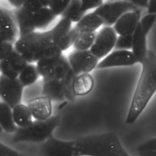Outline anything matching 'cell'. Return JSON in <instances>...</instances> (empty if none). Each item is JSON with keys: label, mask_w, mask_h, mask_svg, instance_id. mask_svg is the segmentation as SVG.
<instances>
[{"label": "cell", "mask_w": 156, "mask_h": 156, "mask_svg": "<svg viewBox=\"0 0 156 156\" xmlns=\"http://www.w3.org/2000/svg\"><path fill=\"white\" fill-rule=\"evenodd\" d=\"M141 64L140 76L126 119L127 124H132L136 121L156 92V53L148 50Z\"/></svg>", "instance_id": "obj_1"}, {"label": "cell", "mask_w": 156, "mask_h": 156, "mask_svg": "<svg viewBox=\"0 0 156 156\" xmlns=\"http://www.w3.org/2000/svg\"><path fill=\"white\" fill-rule=\"evenodd\" d=\"M74 156H130L118 134L108 132L74 140Z\"/></svg>", "instance_id": "obj_2"}, {"label": "cell", "mask_w": 156, "mask_h": 156, "mask_svg": "<svg viewBox=\"0 0 156 156\" xmlns=\"http://www.w3.org/2000/svg\"><path fill=\"white\" fill-rule=\"evenodd\" d=\"M53 43L50 30L35 31L24 37H18L14 43V49L28 62L37 63L40 60L48 46Z\"/></svg>", "instance_id": "obj_3"}, {"label": "cell", "mask_w": 156, "mask_h": 156, "mask_svg": "<svg viewBox=\"0 0 156 156\" xmlns=\"http://www.w3.org/2000/svg\"><path fill=\"white\" fill-rule=\"evenodd\" d=\"M60 121L58 116H51L46 120H35L26 127H18L13 133L12 141L16 143H43L52 136Z\"/></svg>", "instance_id": "obj_4"}, {"label": "cell", "mask_w": 156, "mask_h": 156, "mask_svg": "<svg viewBox=\"0 0 156 156\" xmlns=\"http://www.w3.org/2000/svg\"><path fill=\"white\" fill-rule=\"evenodd\" d=\"M138 9L130 1H109L103 2L93 12L100 17L105 26H111L124 13Z\"/></svg>", "instance_id": "obj_5"}, {"label": "cell", "mask_w": 156, "mask_h": 156, "mask_svg": "<svg viewBox=\"0 0 156 156\" xmlns=\"http://www.w3.org/2000/svg\"><path fill=\"white\" fill-rule=\"evenodd\" d=\"M116 33L113 28L105 26L98 33L90 51L99 60L107 56L115 46Z\"/></svg>", "instance_id": "obj_6"}, {"label": "cell", "mask_w": 156, "mask_h": 156, "mask_svg": "<svg viewBox=\"0 0 156 156\" xmlns=\"http://www.w3.org/2000/svg\"><path fill=\"white\" fill-rule=\"evenodd\" d=\"M23 88L18 78L0 75V98L12 108L21 103Z\"/></svg>", "instance_id": "obj_7"}, {"label": "cell", "mask_w": 156, "mask_h": 156, "mask_svg": "<svg viewBox=\"0 0 156 156\" xmlns=\"http://www.w3.org/2000/svg\"><path fill=\"white\" fill-rule=\"evenodd\" d=\"M67 59L72 70L77 75L89 73L97 67L99 63V59L90 50H74L69 53Z\"/></svg>", "instance_id": "obj_8"}, {"label": "cell", "mask_w": 156, "mask_h": 156, "mask_svg": "<svg viewBox=\"0 0 156 156\" xmlns=\"http://www.w3.org/2000/svg\"><path fill=\"white\" fill-rule=\"evenodd\" d=\"M74 141H63L54 136L41 143L40 156H74Z\"/></svg>", "instance_id": "obj_9"}, {"label": "cell", "mask_w": 156, "mask_h": 156, "mask_svg": "<svg viewBox=\"0 0 156 156\" xmlns=\"http://www.w3.org/2000/svg\"><path fill=\"white\" fill-rule=\"evenodd\" d=\"M28 62L14 49L5 59L0 61V73L10 78H18Z\"/></svg>", "instance_id": "obj_10"}, {"label": "cell", "mask_w": 156, "mask_h": 156, "mask_svg": "<svg viewBox=\"0 0 156 156\" xmlns=\"http://www.w3.org/2000/svg\"><path fill=\"white\" fill-rule=\"evenodd\" d=\"M2 14L0 18V35L2 41L14 45L19 35L18 26L12 11L1 7Z\"/></svg>", "instance_id": "obj_11"}, {"label": "cell", "mask_w": 156, "mask_h": 156, "mask_svg": "<svg viewBox=\"0 0 156 156\" xmlns=\"http://www.w3.org/2000/svg\"><path fill=\"white\" fill-rule=\"evenodd\" d=\"M136 61L132 51L117 50L112 51L99 62L98 69H105L118 66H132Z\"/></svg>", "instance_id": "obj_12"}, {"label": "cell", "mask_w": 156, "mask_h": 156, "mask_svg": "<svg viewBox=\"0 0 156 156\" xmlns=\"http://www.w3.org/2000/svg\"><path fill=\"white\" fill-rule=\"evenodd\" d=\"M139 9L122 15L115 23L113 29L119 35H132L140 21Z\"/></svg>", "instance_id": "obj_13"}, {"label": "cell", "mask_w": 156, "mask_h": 156, "mask_svg": "<svg viewBox=\"0 0 156 156\" xmlns=\"http://www.w3.org/2000/svg\"><path fill=\"white\" fill-rule=\"evenodd\" d=\"M52 102L48 97L41 95L30 99L27 106L32 117L38 121L46 120L51 117Z\"/></svg>", "instance_id": "obj_14"}, {"label": "cell", "mask_w": 156, "mask_h": 156, "mask_svg": "<svg viewBox=\"0 0 156 156\" xmlns=\"http://www.w3.org/2000/svg\"><path fill=\"white\" fill-rule=\"evenodd\" d=\"M12 13L18 26L19 37L26 36L35 32L36 28L34 23V13L23 7L19 9H14L12 10Z\"/></svg>", "instance_id": "obj_15"}, {"label": "cell", "mask_w": 156, "mask_h": 156, "mask_svg": "<svg viewBox=\"0 0 156 156\" xmlns=\"http://www.w3.org/2000/svg\"><path fill=\"white\" fill-rule=\"evenodd\" d=\"M41 95L49 98L52 102H63L65 97V94L62 83L60 80L49 79L43 80Z\"/></svg>", "instance_id": "obj_16"}, {"label": "cell", "mask_w": 156, "mask_h": 156, "mask_svg": "<svg viewBox=\"0 0 156 156\" xmlns=\"http://www.w3.org/2000/svg\"><path fill=\"white\" fill-rule=\"evenodd\" d=\"M132 50L136 62L141 64L146 57L148 50L147 49L146 35L142 31L140 23L132 34Z\"/></svg>", "instance_id": "obj_17"}, {"label": "cell", "mask_w": 156, "mask_h": 156, "mask_svg": "<svg viewBox=\"0 0 156 156\" xmlns=\"http://www.w3.org/2000/svg\"><path fill=\"white\" fill-rule=\"evenodd\" d=\"M103 24V21L93 12L85 14L75 25L79 32H95Z\"/></svg>", "instance_id": "obj_18"}, {"label": "cell", "mask_w": 156, "mask_h": 156, "mask_svg": "<svg viewBox=\"0 0 156 156\" xmlns=\"http://www.w3.org/2000/svg\"><path fill=\"white\" fill-rule=\"evenodd\" d=\"M94 84V79L90 73L78 75L73 83V93L75 96L85 95L92 91Z\"/></svg>", "instance_id": "obj_19"}, {"label": "cell", "mask_w": 156, "mask_h": 156, "mask_svg": "<svg viewBox=\"0 0 156 156\" xmlns=\"http://www.w3.org/2000/svg\"><path fill=\"white\" fill-rule=\"evenodd\" d=\"M0 127L8 133H14L18 128L13 119L12 108L3 102H0Z\"/></svg>", "instance_id": "obj_20"}, {"label": "cell", "mask_w": 156, "mask_h": 156, "mask_svg": "<svg viewBox=\"0 0 156 156\" xmlns=\"http://www.w3.org/2000/svg\"><path fill=\"white\" fill-rule=\"evenodd\" d=\"M12 115L14 122L18 127H26L33 122L31 113L24 104L20 103L12 108Z\"/></svg>", "instance_id": "obj_21"}, {"label": "cell", "mask_w": 156, "mask_h": 156, "mask_svg": "<svg viewBox=\"0 0 156 156\" xmlns=\"http://www.w3.org/2000/svg\"><path fill=\"white\" fill-rule=\"evenodd\" d=\"M57 16L48 7H43L34 13L36 29H44L55 20Z\"/></svg>", "instance_id": "obj_22"}, {"label": "cell", "mask_w": 156, "mask_h": 156, "mask_svg": "<svg viewBox=\"0 0 156 156\" xmlns=\"http://www.w3.org/2000/svg\"><path fill=\"white\" fill-rule=\"evenodd\" d=\"M39 76L40 75L36 65L28 63L20 73L18 79L23 87H25L35 83Z\"/></svg>", "instance_id": "obj_23"}, {"label": "cell", "mask_w": 156, "mask_h": 156, "mask_svg": "<svg viewBox=\"0 0 156 156\" xmlns=\"http://www.w3.org/2000/svg\"><path fill=\"white\" fill-rule=\"evenodd\" d=\"M96 32H79L73 45L74 50L79 51L90 50L94 43Z\"/></svg>", "instance_id": "obj_24"}, {"label": "cell", "mask_w": 156, "mask_h": 156, "mask_svg": "<svg viewBox=\"0 0 156 156\" xmlns=\"http://www.w3.org/2000/svg\"><path fill=\"white\" fill-rule=\"evenodd\" d=\"M80 6V0L70 1L68 6L61 15V17L65 18L72 23H77L85 15L82 12Z\"/></svg>", "instance_id": "obj_25"}, {"label": "cell", "mask_w": 156, "mask_h": 156, "mask_svg": "<svg viewBox=\"0 0 156 156\" xmlns=\"http://www.w3.org/2000/svg\"><path fill=\"white\" fill-rule=\"evenodd\" d=\"M71 26V21L65 18L61 17V19L54 26V27L50 29L53 43L56 44L62 37L71 30L72 28Z\"/></svg>", "instance_id": "obj_26"}, {"label": "cell", "mask_w": 156, "mask_h": 156, "mask_svg": "<svg viewBox=\"0 0 156 156\" xmlns=\"http://www.w3.org/2000/svg\"><path fill=\"white\" fill-rule=\"evenodd\" d=\"M79 34V32L75 27H74L71 28L66 35L62 37L56 44L62 52L65 51L73 45Z\"/></svg>", "instance_id": "obj_27"}, {"label": "cell", "mask_w": 156, "mask_h": 156, "mask_svg": "<svg viewBox=\"0 0 156 156\" xmlns=\"http://www.w3.org/2000/svg\"><path fill=\"white\" fill-rule=\"evenodd\" d=\"M70 1H49L48 7L52 10V12L57 17L58 15H62L68 6Z\"/></svg>", "instance_id": "obj_28"}, {"label": "cell", "mask_w": 156, "mask_h": 156, "mask_svg": "<svg viewBox=\"0 0 156 156\" xmlns=\"http://www.w3.org/2000/svg\"><path fill=\"white\" fill-rule=\"evenodd\" d=\"M156 21V13H148L144 15L140 21L142 31L146 35Z\"/></svg>", "instance_id": "obj_29"}, {"label": "cell", "mask_w": 156, "mask_h": 156, "mask_svg": "<svg viewBox=\"0 0 156 156\" xmlns=\"http://www.w3.org/2000/svg\"><path fill=\"white\" fill-rule=\"evenodd\" d=\"M132 35H119L116 40L115 48L117 50H128L132 49Z\"/></svg>", "instance_id": "obj_30"}, {"label": "cell", "mask_w": 156, "mask_h": 156, "mask_svg": "<svg viewBox=\"0 0 156 156\" xmlns=\"http://www.w3.org/2000/svg\"><path fill=\"white\" fill-rule=\"evenodd\" d=\"M103 1L101 0H82L81 1L80 9L83 13L90 9H96L103 4Z\"/></svg>", "instance_id": "obj_31"}, {"label": "cell", "mask_w": 156, "mask_h": 156, "mask_svg": "<svg viewBox=\"0 0 156 156\" xmlns=\"http://www.w3.org/2000/svg\"><path fill=\"white\" fill-rule=\"evenodd\" d=\"M138 153L156 151V138L150 139L140 144L136 149Z\"/></svg>", "instance_id": "obj_32"}, {"label": "cell", "mask_w": 156, "mask_h": 156, "mask_svg": "<svg viewBox=\"0 0 156 156\" xmlns=\"http://www.w3.org/2000/svg\"><path fill=\"white\" fill-rule=\"evenodd\" d=\"M14 50L13 44L5 41H0V61L7 58Z\"/></svg>", "instance_id": "obj_33"}, {"label": "cell", "mask_w": 156, "mask_h": 156, "mask_svg": "<svg viewBox=\"0 0 156 156\" xmlns=\"http://www.w3.org/2000/svg\"><path fill=\"white\" fill-rule=\"evenodd\" d=\"M28 11L32 13H35L41 8H43L41 1H33V0H26L24 1L23 6Z\"/></svg>", "instance_id": "obj_34"}, {"label": "cell", "mask_w": 156, "mask_h": 156, "mask_svg": "<svg viewBox=\"0 0 156 156\" xmlns=\"http://www.w3.org/2000/svg\"><path fill=\"white\" fill-rule=\"evenodd\" d=\"M0 154L7 156H19L20 153L17 152L13 149L7 146L0 141Z\"/></svg>", "instance_id": "obj_35"}, {"label": "cell", "mask_w": 156, "mask_h": 156, "mask_svg": "<svg viewBox=\"0 0 156 156\" xmlns=\"http://www.w3.org/2000/svg\"><path fill=\"white\" fill-rule=\"evenodd\" d=\"M130 2L134 4L137 8L140 7H148L149 1H143V0H132Z\"/></svg>", "instance_id": "obj_36"}, {"label": "cell", "mask_w": 156, "mask_h": 156, "mask_svg": "<svg viewBox=\"0 0 156 156\" xmlns=\"http://www.w3.org/2000/svg\"><path fill=\"white\" fill-rule=\"evenodd\" d=\"M9 4L14 7V9H19L23 6L24 0H9L8 1Z\"/></svg>", "instance_id": "obj_37"}, {"label": "cell", "mask_w": 156, "mask_h": 156, "mask_svg": "<svg viewBox=\"0 0 156 156\" xmlns=\"http://www.w3.org/2000/svg\"><path fill=\"white\" fill-rule=\"evenodd\" d=\"M147 10L149 13H156V0L149 1Z\"/></svg>", "instance_id": "obj_38"}, {"label": "cell", "mask_w": 156, "mask_h": 156, "mask_svg": "<svg viewBox=\"0 0 156 156\" xmlns=\"http://www.w3.org/2000/svg\"><path fill=\"white\" fill-rule=\"evenodd\" d=\"M138 154L140 156H156V152H144Z\"/></svg>", "instance_id": "obj_39"}, {"label": "cell", "mask_w": 156, "mask_h": 156, "mask_svg": "<svg viewBox=\"0 0 156 156\" xmlns=\"http://www.w3.org/2000/svg\"><path fill=\"white\" fill-rule=\"evenodd\" d=\"M19 156H29V155H25V154H20Z\"/></svg>", "instance_id": "obj_40"}, {"label": "cell", "mask_w": 156, "mask_h": 156, "mask_svg": "<svg viewBox=\"0 0 156 156\" xmlns=\"http://www.w3.org/2000/svg\"><path fill=\"white\" fill-rule=\"evenodd\" d=\"M1 14H2V10H1V7H0V18L1 17Z\"/></svg>", "instance_id": "obj_41"}, {"label": "cell", "mask_w": 156, "mask_h": 156, "mask_svg": "<svg viewBox=\"0 0 156 156\" xmlns=\"http://www.w3.org/2000/svg\"><path fill=\"white\" fill-rule=\"evenodd\" d=\"M2 129H1V128L0 127V133H1V132H2Z\"/></svg>", "instance_id": "obj_42"}, {"label": "cell", "mask_w": 156, "mask_h": 156, "mask_svg": "<svg viewBox=\"0 0 156 156\" xmlns=\"http://www.w3.org/2000/svg\"><path fill=\"white\" fill-rule=\"evenodd\" d=\"M0 156H7V155H2V154H0Z\"/></svg>", "instance_id": "obj_43"}, {"label": "cell", "mask_w": 156, "mask_h": 156, "mask_svg": "<svg viewBox=\"0 0 156 156\" xmlns=\"http://www.w3.org/2000/svg\"><path fill=\"white\" fill-rule=\"evenodd\" d=\"M1 40V35H0V41Z\"/></svg>", "instance_id": "obj_44"}]
</instances>
